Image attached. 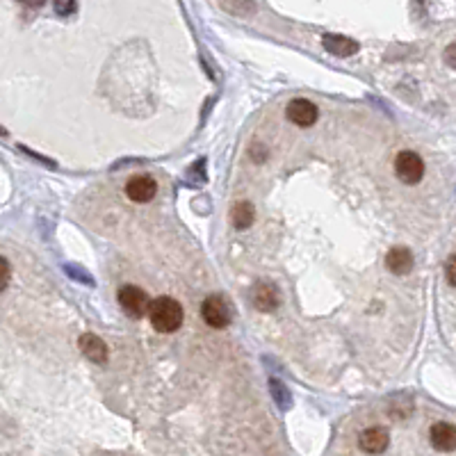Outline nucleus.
<instances>
[{"label":"nucleus","mask_w":456,"mask_h":456,"mask_svg":"<svg viewBox=\"0 0 456 456\" xmlns=\"http://www.w3.org/2000/svg\"><path fill=\"white\" fill-rule=\"evenodd\" d=\"M119 306L123 308V313L132 319L146 317L148 308H151V299L137 286H123L119 290Z\"/></svg>","instance_id":"7ed1b4c3"},{"label":"nucleus","mask_w":456,"mask_h":456,"mask_svg":"<svg viewBox=\"0 0 456 456\" xmlns=\"http://www.w3.org/2000/svg\"><path fill=\"white\" fill-rule=\"evenodd\" d=\"M155 192H158V183L153 181L151 176H132L128 183H126V197L135 204H148Z\"/></svg>","instance_id":"39448f33"},{"label":"nucleus","mask_w":456,"mask_h":456,"mask_svg":"<svg viewBox=\"0 0 456 456\" xmlns=\"http://www.w3.org/2000/svg\"><path fill=\"white\" fill-rule=\"evenodd\" d=\"M395 174H397L402 183L417 185L424 176V162L413 151H402L397 155V160H395Z\"/></svg>","instance_id":"20e7f679"},{"label":"nucleus","mask_w":456,"mask_h":456,"mask_svg":"<svg viewBox=\"0 0 456 456\" xmlns=\"http://www.w3.org/2000/svg\"><path fill=\"white\" fill-rule=\"evenodd\" d=\"M322 46L326 53H331L335 57H351L358 53V43L342 34H324Z\"/></svg>","instance_id":"9b49d317"},{"label":"nucleus","mask_w":456,"mask_h":456,"mask_svg":"<svg viewBox=\"0 0 456 456\" xmlns=\"http://www.w3.org/2000/svg\"><path fill=\"white\" fill-rule=\"evenodd\" d=\"M272 395H274V399L281 404V406H290V393L286 390V386L281 384V381H276V379H272Z\"/></svg>","instance_id":"4468645a"},{"label":"nucleus","mask_w":456,"mask_h":456,"mask_svg":"<svg viewBox=\"0 0 456 456\" xmlns=\"http://www.w3.org/2000/svg\"><path fill=\"white\" fill-rule=\"evenodd\" d=\"M0 135H3V137H5V135H7V130L3 128V126H0Z\"/></svg>","instance_id":"aec40b11"},{"label":"nucleus","mask_w":456,"mask_h":456,"mask_svg":"<svg viewBox=\"0 0 456 456\" xmlns=\"http://www.w3.org/2000/svg\"><path fill=\"white\" fill-rule=\"evenodd\" d=\"M66 272H69L71 279H80V281H85V283H92V279H89V276H85V272H82V269H78V267L66 265Z\"/></svg>","instance_id":"f3484780"},{"label":"nucleus","mask_w":456,"mask_h":456,"mask_svg":"<svg viewBox=\"0 0 456 456\" xmlns=\"http://www.w3.org/2000/svg\"><path fill=\"white\" fill-rule=\"evenodd\" d=\"M10 279H12V267L3 256H0V293L10 286Z\"/></svg>","instance_id":"2eb2a0df"},{"label":"nucleus","mask_w":456,"mask_h":456,"mask_svg":"<svg viewBox=\"0 0 456 456\" xmlns=\"http://www.w3.org/2000/svg\"><path fill=\"white\" fill-rule=\"evenodd\" d=\"M431 445L438 452H454L456 450V427L450 422H436L429 431Z\"/></svg>","instance_id":"6e6552de"},{"label":"nucleus","mask_w":456,"mask_h":456,"mask_svg":"<svg viewBox=\"0 0 456 456\" xmlns=\"http://www.w3.org/2000/svg\"><path fill=\"white\" fill-rule=\"evenodd\" d=\"M279 290H276V286L274 283H258L256 288L251 290V304L256 306L258 310H263V313H269V310H274L276 306H279Z\"/></svg>","instance_id":"1a4fd4ad"},{"label":"nucleus","mask_w":456,"mask_h":456,"mask_svg":"<svg viewBox=\"0 0 456 456\" xmlns=\"http://www.w3.org/2000/svg\"><path fill=\"white\" fill-rule=\"evenodd\" d=\"M230 219H233V226L235 228H249L253 219H256V210H253V206L249 201H240V204L233 206V210H230Z\"/></svg>","instance_id":"ddd939ff"},{"label":"nucleus","mask_w":456,"mask_h":456,"mask_svg":"<svg viewBox=\"0 0 456 456\" xmlns=\"http://www.w3.org/2000/svg\"><path fill=\"white\" fill-rule=\"evenodd\" d=\"M445 59H447V64H450L452 69L456 71V41L447 46V50H445Z\"/></svg>","instance_id":"a211bd4d"},{"label":"nucleus","mask_w":456,"mask_h":456,"mask_svg":"<svg viewBox=\"0 0 456 456\" xmlns=\"http://www.w3.org/2000/svg\"><path fill=\"white\" fill-rule=\"evenodd\" d=\"M288 119L297 126H301V128H308V126H313L317 121L319 112H317V106L315 103H310L308 99H295L290 101L288 106Z\"/></svg>","instance_id":"423d86ee"},{"label":"nucleus","mask_w":456,"mask_h":456,"mask_svg":"<svg viewBox=\"0 0 456 456\" xmlns=\"http://www.w3.org/2000/svg\"><path fill=\"white\" fill-rule=\"evenodd\" d=\"M386 267L390 269L395 276H404L413 269V253H410L406 246H395V249L388 251L386 256Z\"/></svg>","instance_id":"f8f14e48"},{"label":"nucleus","mask_w":456,"mask_h":456,"mask_svg":"<svg viewBox=\"0 0 456 456\" xmlns=\"http://www.w3.org/2000/svg\"><path fill=\"white\" fill-rule=\"evenodd\" d=\"M183 306L171 297H158L151 301L148 308V319L155 331L160 333H174L183 324Z\"/></svg>","instance_id":"f257e3e1"},{"label":"nucleus","mask_w":456,"mask_h":456,"mask_svg":"<svg viewBox=\"0 0 456 456\" xmlns=\"http://www.w3.org/2000/svg\"><path fill=\"white\" fill-rule=\"evenodd\" d=\"M78 345L82 349V354H85L92 363H96V365L108 363V347H106V342L99 338V335L82 333L80 340H78Z\"/></svg>","instance_id":"9d476101"},{"label":"nucleus","mask_w":456,"mask_h":456,"mask_svg":"<svg viewBox=\"0 0 456 456\" xmlns=\"http://www.w3.org/2000/svg\"><path fill=\"white\" fill-rule=\"evenodd\" d=\"M55 10H57L59 14H69V12H76V5H73V3H71V5H59V3H57Z\"/></svg>","instance_id":"6ab92c4d"},{"label":"nucleus","mask_w":456,"mask_h":456,"mask_svg":"<svg viewBox=\"0 0 456 456\" xmlns=\"http://www.w3.org/2000/svg\"><path fill=\"white\" fill-rule=\"evenodd\" d=\"M445 276H447V281H450V286H454L456 288V253L454 256L447 260V265H445Z\"/></svg>","instance_id":"dca6fc26"},{"label":"nucleus","mask_w":456,"mask_h":456,"mask_svg":"<svg viewBox=\"0 0 456 456\" xmlns=\"http://www.w3.org/2000/svg\"><path fill=\"white\" fill-rule=\"evenodd\" d=\"M388 443H390V436H388V431L384 427H370L358 436V445H361V450L365 454L386 452Z\"/></svg>","instance_id":"0eeeda50"},{"label":"nucleus","mask_w":456,"mask_h":456,"mask_svg":"<svg viewBox=\"0 0 456 456\" xmlns=\"http://www.w3.org/2000/svg\"><path fill=\"white\" fill-rule=\"evenodd\" d=\"M201 315H204L206 324L212 328H226L233 322V306L226 297L212 295L201 304Z\"/></svg>","instance_id":"f03ea898"}]
</instances>
